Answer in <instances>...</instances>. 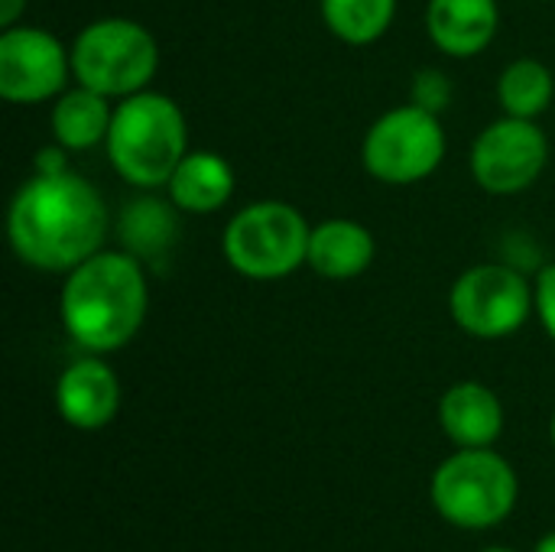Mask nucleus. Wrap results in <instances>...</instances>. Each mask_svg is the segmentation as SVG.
<instances>
[{"instance_id": "obj_22", "label": "nucleus", "mask_w": 555, "mask_h": 552, "mask_svg": "<svg viewBox=\"0 0 555 552\" xmlns=\"http://www.w3.org/2000/svg\"><path fill=\"white\" fill-rule=\"evenodd\" d=\"M68 169H72V166H68V150H65V146H59L55 140L36 153V169H33V172L59 176V172H68Z\"/></svg>"}, {"instance_id": "obj_12", "label": "nucleus", "mask_w": 555, "mask_h": 552, "mask_svg": "<svg viewBox=\"0 0 555 552\" xmlns=\"http://www.w3.org/2000/svg\"><path fill=\"white\" fill-rule=\"evenodd\" d=\"M501 29L498 0H429L426 33L433 46L449 59L481 55Z\"/></svg>"}, {"instance_id": "obj_1", "label": "nucleus", "mask_w": 555, "mask_h": 552, "mask_svg": "<svg viewBox=\"0 0 555 552\" xmlns=\"http://www.w3.org/2000/svg\"><path fill=\"white\" fill-rule=\"evenodd\" d=\"M111 211L104 195L78 172H33L10 198L7 241L13 257L36 273L65 277L104 247Z\"/></svg>"}, {"instance_id": "obj_6", "label": "nucleus", "mask_w": 555, "mask_h": 552, "mask_svg": "<svg viewBox=\"0 0 555 552\" xmlns=\"http://www.w3.org/2000/svg\"><path fill=\"white\" fill-rule=\"evenodd\" d=\"M72 72L85 88L111 101L146 91L159 72L156 36L130 16H101L72 39Z\"/></svg>"}, {"instance_id": "obj_18", "label": "nucleus", "mask_w": 555, "mask_h": 552, "mask_svg": "<svg viewBox=\"0 0 555 552\" xmlns=\"http://www.w3.org/2000/svg\"><path fill=\"white\" fill-rule=\"evenodd\" d=\"M555 94L553 68L533 55H520L504 65L498 78V104L511 117H527L537 120L540 114L550 111Z\"/></svg>"}, {"instance_id": "obj_15", "label": "nucleus", "mask_w": 555, "mask_h": 552, "mask_svg": "<svg viewBox=\"0 0 555 552\" xmlns=\"http://www.w3.org/2000/svg\"><path fill=\"white\" fill-rule=\"evenodd\" d=\"M237 176L215 150H189L166 182V195L182 215H215L234 198Z\"/></svg>"}, {"instance_id": "obj_25", "label": "nucleus", "mask_w": 555, "mask_h": 552, "mask_svg": "<svg viewBox=\"0 0 555 552\" xmlns=\"http://www.w3.org/2000/svg\"><path fill=\"white\" fill-rule=\"evenodd\" d=\"M481 552H517V550H511V547H488V550H481Z\"/></svg>"}, {"instance_id": "obj_9", "label": "nucleus", "mask_w": 555, "mask_h": 552, "mask_svg": "<svg viewBox=\"0 0 555 552\" xmlns=\"http://www.w3.org/2000/svg\"><path fill=\"white\" fill-rule=\"evenodd\" d=\"M468 166L481 192L511 198L540 182L550 166V140L537 120L501 114L475 137Z\"/></svg>"}, {"instance_id": "obj_17", "label": "nucleus", "mask_w": 555, "mask_h": 552, "mask_svg": "<svg viewBox=\"0 0 555 552\" xmlns=\"http://www.w3.org/2000/svg\"><path fill=\"white\" fill-rule=\"evenodd\" d=\"M111 117H114V101L75 81L52 101L49 130H52V140L65 146L68 153H85V150L104 146Z\"/></svg>"}, {"instance_id": "obj_21", "label": "nucleus", "mask_w": 555, "mask_h": 552, "mask_svg": "<svg viewBox=\"0 0 555 552\" xmlns=\"http://www.w3.org/2000/svg\"><path fill=\"white\" fill-rule=\"evenodd\" d=\"M533 293H537V319H540L543 332L555 342V260L537 273Z\"/></svg>"}, {"instance_id": "obj_5", "label": "nucleus", "mask_w": 555, "mask_h": 552, "mask_svg": "<svg viewBox=\"0 0 555 552\" xmlns=\"http://www.w3.org/2000/svg\"><path fill=\"white\" fill-rule=\"evenodd\" d=\"M309 234L312 224L296 205L260 198L228 218L221 231V254L237 277L273 283L306 267Z\"/></svg>"}, {"instance_id": "obj_19", "label": "nucleus", "mask_w": 555, "mask_h": 552, "mask_svg": "<svg viewBox=\"0 0 555 552\" xmlns=\"http://www.w3.org/2000/svg\"><path fill=\"white\" fill-rule=\"evenodd\" d=\"M400 0H319L325 29L345 46H374L397 20Z\"/></svg>"}, {"instance_id": "obj_20", "label": "nucleus", "mask_w": 555, "mask_h": 552, "mask_svg": "<svg viewBox=\"0 0 555 552\" xmlns=\"http://www.w3.org/2000/svg\"><path fill=\"white\" fill-rule=\"evenodd\" d=\"M452 98H455V88H452V78L442 72V68H420L413 75V85H410V101L433 111V114H446L452 107Z\"/></svg>"}, {"instance_id": "obj_16", "label": "nucleus", "mask_w": 555, "mask_h": 552, "mask_svg": "<svg viewBox=\"0 0 555 552\" xmlns=\"http://www.w3.org/2000/svg\"><path fill=\"white\" fill-rule=\"evenodd\" d=\"M182 211L172 205V198L156 192H140L120 208L117 218V238L120 247L130 251L143 264H166L179 241Z\"/></svg>"}, {"instance_id": "obj_8", "label": "nucleus", "mask_w": 555, "mask_h": 552, "mask_svg": "<svg viewBox=\"0 0 555 552\" xmlns=\"http://www.w3.org/2000/svg\"><path fill=\"white\" fill-rule=\"evenodd\" d=\"M449 316L465 335L501 342L517 335L530 316H537V293L514 264H475L452 283Z\"/></svg>"}, {"instance_id": "obj_11", "label": "nucleus", "mask_w": 555, "mask_h": 552, "mask_svg": "<svg viewBox=\"0 0 555 552\" xmlns=\"http://www.w3.org/2000/svg\"><path fill=\"white\" fill-rule=\"evenodd\" d=\"M55 410L65 426L78 433H98L114 423L120 410V381L104 355H81L55 381Z\"/></svg>"}, {"instance_id": "obj_4", "label": "nucleus", "mask_w": 555, "mask_h": 552, "mask_svg": "<svg viewBox=\"0 0 555 552\" xmlns=\"http://www.w3.org/2000/svg\"><path fill=\"white\" fill-rule=\"evenodd\" d=\"M433 511L459 530L501 527L517 501L520 478L494 449H455L429 478Z\"/></svg>"}, {"instance_id": "obj_10", "label": "nucleus", "mask_w": 555, "mask_h": 552, "mask_svg": "<svg viewBox=\"0 0 555 552\" xmlns=\"http://www.w3.org/2000/svg\"><path fill=\"white\" fill-rule=\"evenodd\" d=\"M68 81L72 49L42 26L16 23L0 33V98L10 104H52Z\"/></svg>"}, {"instance_id": "obj_27", "label": "nucleus", "mask_w": 555, "mask_h": 552, "mask_svg": "<svg viewBox=\"0 0 555 552\" xmlns=\"http://www.w3.org/2000/svg\"><path fill=\"white\" fill-rule=\"evenodd\" d=\"M533 3H543V0H533Z\"/></svg>"}, {"instance_id": "obj_14", "label": "nucleus", "mask_w": 555, "mask_h": 552, "mask_svg": "<svg viewBox=\"0 0 555 552\" xmlns=\"http://www.w3.org/2000/svg\"><path fill=\"white\" fill-rule=\"evenodd\" d=\"M377 257V241L367 224L354 218H325L312 224L306 267L322 280H358L371 270Z\"/></svg>"}, {"instance_id": "obj_26", "label": "nucleus", "mask_w": 555, "mask_h": 552, "mask_svg": "<svg viewBox=\"0 0 555 552\" xmlns=\"http://www.w3.org/2000/svg\"><path fill=\"white\" fill-rule=\"evenodd\" d=\"M550 439H553V449H555V413H553V423H550Z\"/></svg>"}, {"instance_id": "obj_23", "label": "nucleus", "mask_w": 555, "mask_h": 552, "mask_svg": "<svg viewBox=\"0 0 555 552\" xmlns=\"http://www.w3.org/2000/svg\"><path fill=\"white\" fill-rule=\"evenodd\" d=\"M26 13V0H0V29H10Z\"/></svg>"}, {"instance_id": "obj_3", "label": "nucleus", "mask_w": 555, "mask_h": 552, "mask_svg": "<svg viewBox=\"0 0 555 552\" xmlns=\"http://www.w3.org/2000/svg\"><path fill=\"white\" fill-rule=\"evenodd\" d=\"M104 150L111 169L130 189H166L169 176L189 153V120L176 98L153 88L137 91L114 101Z\"/></svg>"}, {"instance_id": "obj_7", "label": "nucleus", "mask_w": 555, "mask_h": 552, "mask_svg": "<svg viewBox=\"0 0 555 552\" xmlns=\"http://www.w3.org/2000/svg\"><path fill=\"white\" fill-rule=\"evenodd\" d=\"M449 140L442 117L406 101L384 111L361 140V166L384 185H416L446 159Z\"/></svg>"}, {"instance_id": "obj_13", "label": "nucleus", "mask_w": 555, "mask_h": 552, "mask_svg": "<svg viewBox=\"0 0 555 552\" xmlns=\"http://www.w3.org/2000/svg\"><path fill=\"white\" fill-rule=\"evenodd\" d=\"M439 426L455 449H494L504 436V403L481 381H459L439 397Z\"/></svg>"}, {"instance_id": "obj_24", "label": "nucleus", "mask_w": 555, "mask_h": 552, "mask_svg": "<svg viewBox=\"0 0 555 552\" xmlns=\"http://www.w3.org/2000/svg\"><path fill=\"white\" fill-rule=\"evenodd\" d=\"M533 552H555V530H550V534H543V537L537 540V547H533Z\"/></svg>"}, {"instance_id": "obj_2", "label": "nucleus", "mask_w": 555, "mask_h": 552, "mask_svg": "<svg viewBox=\"0 0 555 552\" xmlns=\"http://www.w3.org/2000/svg\"><path fill=\"white\" fill-rule=\"evenodd\" d=\"M146 312V264L124 247H101L62 280V329L88 355H114L127 348L140 335Z\"/></svg>"}]
</instances>
